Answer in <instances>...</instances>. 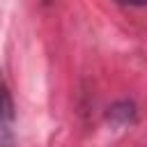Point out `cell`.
<instances>
[{"label":"cell","mask_w":147,"mask_h":147,"mask_svg":"<svg viewBox=\"0 0 147 147\" xmlns=\"http://www.w3.org/2000/svg\"><path fill=\"white\" fill-rule=\"evenodd\" d=\"M9 108H11V106H9V99H7V94H5V90L0 87V119L9 115Z\"/></svg>","instance_id":"6da1fadb"},{"label":"cell","mask_w":147,"mask_h":147,"mask_svg":"<svg viewBox=\"0 0 147 147\" xmlns=\"http://www.w3.org/2000/svg\"><path fill=\"white\" fill-rule=\"evenodd\" d=\"M117 2H122V5H131V7H142V5H147V0H117Z\"/></svg>","instance_id":"7a4b0ae2"}]
</instances>
